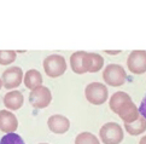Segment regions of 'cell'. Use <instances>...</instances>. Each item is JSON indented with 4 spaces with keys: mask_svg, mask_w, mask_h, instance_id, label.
<instances>
[{
    "mask_svg": "<svg viewBox=\"0 0 146 144\" xmlns=\"http://www.w3.org/2000/svg\"><path fill=\"white\" fill-rule=\"evenodd\" d=\"M75 144H100L98 141V138L91 132H82L80 135H77Z\"/></svg>",
    "mask_w": 146,
    "mask_h": 144,
    "instance_id": "17",
    "label": "cell"
},
{
    "mask_svg": "<svg viewBox=\"0 0 146 144\" xmlns=\"http://www.w3.org/2000/svg\"><path fill=\"white\" fill-rule=\"evenodd\" d=\"M40 144H47V143H40Z\"/></svg>",
    "mask_w": 146,
    "mask_h": 144,
    "instance_id": "24",
    "label": "cell"
},
{
    "mask_svg": "<svg viewBox=\"0 0 146 144\" xmlns=\"http://www.w3.org/2000/svg\"><path fill=\"white\" fill-rule=\"evenodd\" d=\"M42 84V76H41L40 71L36 69H30L28 70L24 75V85L27 86L29 90H35L41 86Z\"/></svg>",
    "mask_w": 146,
    "mask_h": 144,
    "instance_id": "13",
    "label": "cell"
},
{
    "mask_svg": "<svg viewBox=\"0 0 146 144\" xmlns=\"http://www.w3.org/2000/svg\"><path fill=\"white\" fill-rule=\"evenodd\" d=\"M23 78V71L19 67H11L3 73V85L7 90L16 89L22 84Z\"/></svg>",
    "mask_w": 146,
    "mask_h": 144,
    "instance_id": "7",
    "label": "cell"
},
{
    "mask_svg": "<svg viewBox=\"0 0 146 144\" xmlns=\"http://www.w3.org/2000/svg\"><path fill=\"white\" fill-rule=\"evenodd\" d=\"M18 127V120L13 113L9 110H0V130L7 133H15Z\"/></svg>",
    "mask_w": 146,
    "mask_h": 144,
    "instance_id": "8",
    "label": "cell"
},
{
    "mask_svg": "<svg viewBox=\"0 0 146 144\" xmlns=\"http://www.w3.org/2000/svg\"><path fill=\"white\" fill-rule=\"evenodd\" d=\"M0 144H25V143L22 139V137L17 135V133H7V135H5L1 138Z\"/></svg>",
    "mask_w": 146,
    "mask_h": 144,
    "instance_id": "19",
    "label": "cell"
},
{
    "mask_svg": "<svg viewBox=\"0 0 146 144\" xmlns=\"http://www.w3.org/2000/svg\"><path fill=\"white\" fill-rule=\"evenodd\" d=\"M103 79L109 86L118 87L122 86L127 80V74L123 67L119 64H109L105 67L103 73Z\"/></svg>",
    "mask_w": 146,
    "mask_h": 144,
    "instance_id": "2",
    "label": "cell"
},
{
    "mask_svg": "<svg viewBox=\"0 0 146 144\" xmlns=\"http://www.w3.org/2000/svg\"><path fill=\"white\" fill-rule=\"evenodd\" d=\"M129 101H132V98H130V96L128 93L122 92V91H118V92H116V93H113L111 96V98H110V109L113 113H116L117 114L119 108H121L122 105H124Z\"/></svg>",
    "mask_w": 146,
    "mask_h": 144,
    "instance_id": "14",
    "label": "cell"
},
{
    "mask_svg": "<svg viewBox=\"0 0 146 144\" xmlns=\"http://www.w3.org/2000/svg\"><path fill=\"white\" fill-rule=\"evenodd\" d=\"M139 113H140V115H141L144 119L146 120V96H145V98L141 101V103H140Z\"/></svg>",
    "mask_w": 146,
    "mask_h": 144,
    "instance_id": "20",
    "label": "cell"
},
{
    "mask_svg": "<svg viewBox=\"0 0 146 144\" xmlns=\"http://www.w3.org/2000/svg\"><path fill=\"white\" fill-rule=\"evenodd\" d=\"M16 61V52L12 50H0V64L9 65Z\"/></svg>",
    "mask_w": 146,
    "mask_h": 144,
    "instance_id": "18",
    "label": "cell"
},
{
    "mask_svg": "<svg viewBox=\"0 0 146 144\" xmlns=\"http://www.w3.org/2000/svg\"><path fill=\"white\" fill-rule=\"evenodd\" d=\"M104 144H119L123 141V130L116 122L105 123L99 131Z\"/></svg>",
    "mask_w": 146,
    "mask_h": 144,
    "instance_id": "3",
    "label": "cell"
},
{
    "mask_svg": "<svg viewBox=\"0 0 146 144\" xmlns=\"http://www.w3.org/2000/svg\"><path fill=\"white\" fill-rule=\"evenodd\" d=\"M104 65V58L100 55L93 53V52H86L83 57V67H85L86 73H97Z\"/></svg>",
    "mask_w": 146,
    "mask_h": 144,
    "instance_id": "11",
    "label": "cell"
},
{
    "mask_svg": "<svg viewBox=\"0 0 146 144\" xmlns=\"http://www.w3.org/2000/svg\"><path fill=\"white\" fill-rule=\"evenodd\" d=\"M127 67L133 74H143L146 71V51L137 50L129 55Z\"/></svg>",
    "mask_w": 146,
    "mask_h": 144,
    "instance_id": "6",
    "label": "cell"
},
{
    "mask_svg": "<svg viewBox=\"0 0 146 144\" xmlns=\"http://www.w3.org/2000/svg\"><path fill=\"white\" fill-rule=\"evenodd\" d=\"M86 52L85 51H77V52L72 53L70 57V65L74 73L76 74H85V67H83V57H85Z\"/></svg>",
    "mask_w": 146,
    "mask_h": 144,
    "instance_id": "15",
    "label": "cell"
},
{
    "mask_svg": "<svg viewBox=\"0 0 146 144\" xmlns=\"http://www.w3.org/2000/svg\"><path fill=\"white\" fill-rule=\"evenodd\" d=\"M124 128H126V131L129 133V135L139 136V135H141V133H144L146 131V120L140 115L138 120H135L132 123L124 125Z\"/></svg>",
    "mask_w": 146,
    "mask_h": 144,
    "instance_id": "16",
    "label": "cell"
},
{
    "mask_svg": "<svg viewBox=\"0 0 146 144\" xmlns=\"http://www.w3.org/2000/svg\"><path fill=\"white\" fill-rule=\"evenodd\" d=\"M45 73L50 78H58L62 76L66 70L65 58L60 55H51L44 59Z\"/></svg>",
    "mask_w": 146,
    "mask_h": 144,
    "instance_id": "1",
    "label": "cell"
},
{
    "mask_svg": "<svg viewBox=\"0 0 146 144\" xmlns=\"http://www.w3.org/2000/svg\"><path fill=\"white\" fill-rule=\"evenodd\" d=\"M117 115L121 117V120L124 121V125H127V123H132L135 120H138L140 116V113L137 105L133 103V101H129L119 108V110L117 111Z\"/></svg>",
    "mask_w": 146,
    "mask_h": 144,
    "instance_id": "10",
    "label": "cell"
},
{
    "mask_svg": "<svg viewBox=\"0 0 146 144\" xmlns=\"http://www.w3.org/2000/svg\"><path fill=\"white\" fill-rule=\"evenodd\" d=\"M23 95L19 91H11L4 96V105L10 110H17L23 105Z\"/></svg>",
    "mask_w": 146,
    "mask_h": 144,
    "instance_id": "12",
    "label": "cell"
},
{
    "mask_svg": "<svg viewBox=\"0 0 146 144\" xmlns=\"http://www.w3.org/2000/svg\"><path fill=\"white\" fill-rule=\"evenodd\" d=\"M52 101L51 91L46 86H40L29 93V102L36 109H44L50 105Z\"/></svg>",
    "mask_w": 146,
    "mask_h": 144,
    "instance_id": "5",
    "label": "cell"
},
{
    "mask_svg": "<svg viewBox=\"0 0 146 144\" xmlns=\"http://www.w3.org/2000/svg\"><path fill=\"white\" fill-rule=\"evenodd\" d=\"M139 144H146V136H145V137H143L141 139H140Z\"/></svg>",
    "mask_w": 146,
    "mask_h": 144,
    "instance_id": "22",
    "label": "cell"
},
{
    "mask_svg": "<svg viewBox=\"0 0 146 144\" xmlns=\"http://www.w3.org/2000/svg\"><path fill=\"white\" fill-rule=\"evenodd\" d=\"M47 125H48L50 130L53 133H56V135H63V133H65L69 130L70 121L68 120V117H65L63 115L56 114V115H52L48 117Z\"/></svg>",
    "mask_w": 146,
    "mask_h": 144,
    "instance_id": "9",
    "label": "cell"
},
{
    "mask_svg": "<svg viewBox=\"0 0 146 144\" xmlns=\"http://www.w3.org/2000/svg\"><path fill=\"white\" fill-rule=\"evenodd\" d=\"M86 99L94 105H100L108 99V87L102 82H92L86 86L85 90Z\"/></svg>",
    "mask_w": 146,
    "mask_h": 144,
    "instance_id": "4",
    "label": "cell"
},
{
    "mask_svg": "<svg viewBox=\"0 0 146 144\" xmlns=\"http://www.w3.org/2000/svg\"><path fill=\"white\" fill-rule=\"evenodd\" d=\"M1 86H3V80H0V89H1Z\"/></svg>",
    "mask_w": 146,
    "mask_h": 144,
    "instance_id": "23",
    "label": "cell"
},
{
    "mask_svg": "<svg viewBox=\"0 0 146 144\" xmlns=\"http://www.w3.org/2000/svg\"><path fill=\"white\" fill-rule=\"evenodd\" d=\"M106 53H109V55H117V53H119L121 51H105Z\"/></svg>",
    "mask_w": 146,
    "mask_h": 144,
    "instance_id": "21",
    "label": "cell"
}]
</instances>
